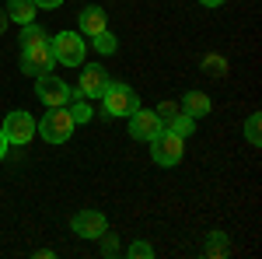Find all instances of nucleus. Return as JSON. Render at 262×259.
<instances>
[{
    "instance_id": "nucleus-1",
    "label": "nucleus",
    "mask_w": 262,
    "mask_h": 259,
    "mask_svg": "<svg viewBox=\"0 0 262 259\" xmlns=\"http://www.w3.org/2000/svg\"><path fill=\"white\" fill-rule=\"evenodd\" d=\"M98 102L105 105V112L116 116V119H129V116L140 109V95H137L129 84H119V81H108V88L101 91Z\"/></svg>"
},
{
    "instance_id": "nucleus-2",
    "label": "nucleus",
    "mask_w": 262,
    "mask_h": 259,
    "mask_svg": "<svg viewBox=\"0 0 262 259\" xmlns=\"http://www.w3.org/2000/svg\"><path fill=\"white\" fill-rule=\"evenodd\" d=\"M74 116H70V109L60 105V109H46V116L39 119L35 126V133H39L46 144H67V140L74 137Z\"/></svg>"
},
{
    "instance_id": "nucleus-3",
    "label": "nucleus",
    "mask_w": 262,
    "mask_h": 259,
    "mask_svg": "<svg viewBox=\"0 0 262 259\" xmlns=\"http://www.w3.org/2000/svg\"><path fill=\"white\" fill-rule=\"evenodd\" d=\"M147 144H150V158H154V165H161V168H175V165L185 158V137L171 133L168 126H164L154 140H147Z\"/></svg>"
},
{
    "instance_id": "nucleus-4",
    "label": "nucleus",
    "mask_w": 262,
    "mask_h": 259,
    "mask_svg": "<svg viewBox=\"0 0 262 259\" xmlns=\"http://www.w3.org/2000/svg\"><path fill=\"white\" fill-rule=\"evenodd\" d=\"M74 91H77V88H70V84H67L63 77H56L53 70L35 77V98H39L46 109H60V105H67V102L74 98Z\"/></svg>"
},
{
    "instance_id": "nucleus-5",
    "label": "nucleus",
    "mask_w": 262,
    "mask_h": 259,
    "mask_svg": "<svg viewBox=\"0 0 262 259\" xmlns=\"http://www.w3.org/2000/svg\"><path fill=\"white\" fill-rule=\"evenodd\" d=\"M35 126H39V119H35L32 112H25V109L7 112V116H4V123H0V130H4V137H7V144H11V147H25L28 140L35 137Z\"/></svg>"
},
{
    "instance_id": "nucleus-6",
    "label": "nucleus",
    "mask_w": 262,
    "mask_h": 259,
    "mask_svg": "<svg viewBox=\"0 0 262 259\" xmlns=\"http://www.w3.org/2000/svg\"><path fill=\"white\" fill-rule=\"evenodd\" d=\"M49 49H53L56 63H63V67H81L84 53H88V42L81 35H74V32H60V35L49 39Z\"/></svg>"
},
{
    "instance_id": "nucleus-7",
    "label": "nucleus",
    "mask_w": 262,
    "mask_h": 259,
    "mask_svg": "<svg viewBox=\"0 0 262 259\" xmlns=\"http://www.w3.org/2000/svg\"><path fill=\"white\" fill-rule=\"evenodd\" d=\"M108 74H105V67L101 63H81V77H77V91H81L88 102H98L101 91L108 88Z\"/></svg>"
},
{
    "instance_id": "nucleus-8",
    "label": "nucleus",
    "mask_w": 262,
    "mask_h": 259,
    "mask_svg": "<svg viewBox=\"0 0 262 259\" xmlns=\"http://www.w3.org/2000/svg\"><path fill=\"white\" fill-rule=\"evenodd\" d=\"M53 67H56V56H53L49 42H42V46H32V49H21V74H28V77H39V74H49Z\"/></svg>"
},
{
    "instance_id": "nucleus-9",
    "label": "nucleus",
    "mask_w": 262,
    "mask_h": 259,
    "mask_svg": "<svg viewBox=\"0 0 262 259\" xmlns=\"http://www.w3.org/2000/svg\"><path fill=\"white\" fill-rule=\"evenodd\" d=\"M161 130H164V123L158 119L150 109H137V112L129 116V137H137V140H154Z\"/></svg>"
},
{
    "instance_id": "nucleus-10",
    "label": "nucleus",
    "mask_w": 262,
    "mask_h": 259,
    "mask_svg": "<svg viewBox=\"0 0 262 259\" xmlns=\"http://www.w3.org/2000/svg\"><path fill=\"white\" fill-rule=\"evenodd\" d=\"M108 231V221L101 210H81V214H74V235H81V238H101Z\"/></svg>"
},
{
    "instance_id": "nucleus-11",
    "label": "nucleus",
    "mask_w": 262,
    "mask_h": 259,
    "mask_svg": "<svg viewBox=\"0 0 262 259\" xmlns=\"http://www.w3.org/2000/svg\"><path fill=\"white\" fill-rule=\"evenodd\" d=\"M108 28V14L101 11L98 4H91V7H84L81 11V32L91 39V35H98V32H105Z\"/></svg>"
},
{
    "instance_id": "nucleus-12",
    "label": "nucleus",
    "mask_w": 262,
    "mask_h": 259,
    "mask_svg": "<svg viewBox=\"0 0 262 259\" xmlns=\"http://www.w3.org/2000/svg\"><path fill=\"white\" fill-rule=\"evenodd\" d=\"M210 109H213V102H210V95H203V91H189V95L182 98V112L192 116V119L210 116Z\"/></svg>"
},
{
    "instance_id": "nucleus-13",
    "label": "nucleus",
    "mask_w": 262,
    "mask_h": 259,
    "mask_svg": "<svg viewBox=\"0 0 262 259\" xmlns=\"http://www.w3.org/2000/svg\"><path fill=\"white\" fill-rule=\"evenodd\" d=\"M35 0H7V21H14V25H28V21H35Z\"/></svg>"
},
{
    "instance_id": "nucleus-14",
    "label": "nucleus",
    "mask_w": 262,
    "mask_h": 259,
    "mask_svg": "<svg viewBox=\"0 0 262 259\" xmlns=\"http://www.w3.org/2000/svg\"><path fill=\"white\" fill-rule=\"evenodd\" d=\"M42 42H49V35H46V28H39L35 21L21 25V49H32V46H42Z\"/></svg>"
},
{
    "instance_id": "nucleus-15",
    "label": "nucleus",
    "mask_w": 262,
    "mask_h": 259,
    "mask_svg": "<svg viewBox=\"0 0 262 259\" xmlns=\"http://www.w3.org/2000/svg\"><path fill=\"white\" fill-rule=\"evenodd\" d=\"M203 252H206V256H213V259H221V256L231 252V242H227L224 231H213V235L206 238V245H203Z\"/></svg>"
},
{
    "instance_id": "nucleus-16",
    "label": "nucleus",
    "mask_w": 262,
    "mask_h": 259,
    "mask_svg": "<svg viewBox=\"0 0 262 259\" xmlns=\"http://www.w3.org/2000/svg\"><path fill=\"white\" fill-rule=\"evenodd\" d=\"M91 46L98 49L101 56H112V53L119 49V39H116V35H112V32L105 28V32H98V35H91Z\"/></svg>"
},
{
    "instance_id": "nucleus-17",
    "label": "nucleus",
    "mask_w": 262,
    "mask_h": 259,
    "mask_svg": "<svg viewBox=\"0 0 262 259\" xmlns=\"http://www.w3.org/2000/svg\"><path fill=\"white\" fill-rule=\"evenodd\" d=\"M168 130H171V133H179V137H192V133H196V119H192V116H185V112H179L175 119L168 123Z\"/></svg>"
},
{
    "instance_id": "nucleus-18",
    "label": "nucleus",
    "mask_w": 262,
    "mask_h": 259,
    "mask_svg": "<svg viewBox=\"0 0 262 259\" xmlns=\"http://www.w3.org/2000/svg\"><path fill=\"white\" fill-rule=\"evenodd\" d=\"M203 70H206L210 77H224V74H227V60L217 56V53H206V56H203Z\"/></svg>"
},
{
    "instance_id": "nucleus-19",
    "label": "nucleus",
    "mask_w": 262,
    "mask_h": 259,
    "mask_svg": "<svg viewBox=\"0 0 262 259\" xmlns=\"http://www.w3.org/2000/svg\"><path fill=\"white\" fill-rule=\"evenodd\" d=\"M245 137H248L252 147H259V144H262V116H259V112L248 116V123H245Z\"/></svg>"
},
{
    "instance_id": "nucleus-20",
    "label": "nucleus",
    "mask_w": 262,
    "mask_h": 259,
    "mask_svg": "<svg viewBox=\"0 0 262 259\" xmlns=\"http://www.w3.org/2000/svg\"><path fill=\"white\" fill-rule=\"evenodd\" d=\"M182 112V105L179 102H161V105H158V109H154V116H158V119L164 123V126H168V123L175 119V116H179Z\"/></svg>"
},
{
    "instance_id": "nucleus-21",
    "label": "nucleus",
    "mask_w": 262,
    "mask_h": 259,
    "mask_svg": "<svg viewBox=\"0 0 262 259\" xmlns=\"http://www.w3.org/2000/svg\"><path fill=\"white\" fill-rule=\"evenodd\" d=\"M129 256L133 259H150L154 256V245H147V242H129Z\"/></svg>"
},
{
    "instance_id": "nucleus-22",
    "label": "nucleus",
    "mask_w": 262,
    "mask_h": 259,
    "mask_svg": "<svg viewBox=\"0 0 262 259\" xmlns=\"http://www.w3.org/2000/svg\"><path fill=\"white\" fill-rule=\"evenodd\" d=\"M101 252H105V256H119V242H116V235H108V231L101 235Z\"/></svg>"
},
{
    "instance_id": "nucleus-23",
    "label": "nucleus",
    "mask_w": 262,
    "mask_h": 259,
    "mask_svg": "<svg viewBox=\"0 0 262 259\" xmlns=\"http://www.w3.org/2000/svg\"><path fill=\"white\" fill-rule=\"evenodd\" d=\"M60 4H63V0H35V7H39V11H56Z\"/></svg>"
},
{
    "instance_id": "nucleus-24",
    "label": "nucleus",
    "mask_w": 262,
    "mask_h": 259,
    "mask_svg": "<svg viewBox=\"0 0 262 259\" xmlns=\"http://www.w3.org/2000/svg\"><path fill=\"white\" fill-rule=\"evenodd\" d=\"M7 151H11V144H7V137H4V130H0V161L7 158Z\"/></svg>"
},
{
    "instance_id": "nucleus-25",
    "label": "nucleus",
    "mask_w": 262,
    "mask_h": 259,
    "mask_svg": "<svg viewBox=\"0 0 262 259\" xmlns=\"http://www.w3.org/2000/svg\"><path fill=\"white\" fill-rule=\"evenodd\" d=\"M200 4H203V7H221L224 0H200Z\"/></svg>"
},
{
    "instance_id": "nucleus-26",
    "label": "nucleus",
    "mask_w": 262,
    "mask_h": 259,
    "mask_svg": "<svg viewBox=\"0 0 262 259\" xmlns=\"http://www.w3.org/2000/svg\"><path fill=\"white\" fill-rule=\"evenodd\" d=\"M4 28H7V14H0V32H4Z\"/></svg>"
}]
</instances>
